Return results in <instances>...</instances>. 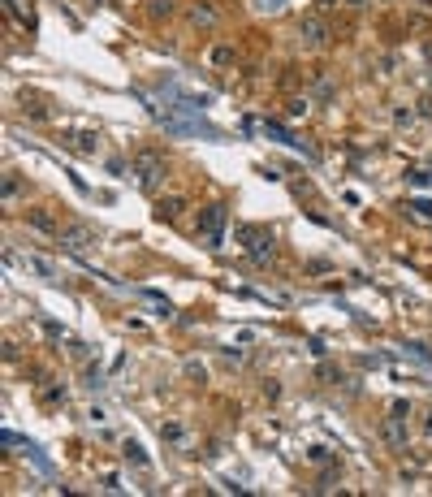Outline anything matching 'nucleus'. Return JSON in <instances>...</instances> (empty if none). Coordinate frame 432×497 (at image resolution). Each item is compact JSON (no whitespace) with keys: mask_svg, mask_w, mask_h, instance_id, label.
<instances>
[{"mask_svg":"<svg viewBox=\"0 0 432 497\" xmlns=\"http://www.w3.org/2000/svg\"><path fill=\"white\" fill-rule=\"evenodd\" d=\"M225 221H229V207L225 203H207L203 212H199V221H195V234L203 238L207 247H220V243H225Z\"/></svg>","mask_w":432,"mask_h":497,"instance_id":"1","label":"nucleus"},{"mask_svg":"<svg viewBox=\"0 0 432 497\" xmlns=\"http://www.w3.org/2000/svg\"><path fill=\"white\" fill-rule=\"evenodd\" d=\"M298 43L311 48V52H325V48L333 43V26L325 13H307V18L298 22Z\"/></svg>","mask_w":432,"mask_h":497,"instance_id":"2","label":"nucleus"},{"mask_svg":"<svg viewBox=\"0 0 432 497\" xmlns=\"http://www.w3.org/2000/svg\"><path fill=\"white\" fill-rule=\"evenodd\" d=\"M134 178L143 190H156L160 182H165V156L160 152H138L134 156Z\"/></svg>","mask_w":432,"mask_h":497,"instance_id":"3","label":"nucleus"},{"mask_svg":"<svg viewBox=\"0 0 432 497\" xmlns=\"http://www.w3.org/2000/svg\"><path fill=\"white\" fill-rule=\"evenodd\" d=\"M238 238H243V247L255 255V260H273V255H277V243H273V234H268V230H260V225H243V230H238Z\"/></svg>","mask_w":432,"mask_h":497,"instance_id":"4","label":"nucleus"},{"mask_svg":"<svg viewBox=\"0 0 432 497\" xmlns=\"http://www.w3.org/2000/svg\"><path fill=\"white\" fill-rule=\"evenodd\" d=\"M186 26L216 30V26H220V9L212 5V0H190V5H186Z\"/></svg>","mask_w":432,"mask_h":497,"instance_id":"5","label":"nucleus"},{"mask_svg":"<svg viewBox=\"0 0 432 497\" xmlns=\"http://www.w3.org/2000/svg\"><path fill=\"white\" fill-rule=\"evenodd\" d=\"M26 230H35L43 238H61V221L48 207H26Z\"/></svg>","mask_w":432,"mask_h":497,"instance_id":"6","label":"nucleus"},{"mask_svg":"<svg viewBox=\"0 0 432 497\" xmlns=\"http://www.w3.org/2000/svg\"><path fill=\"white\" fill-rule=\"evenodd\" d=\"M182 212H186V199H178V195L156 199V221H178Z\"/></svg>","mask_w":432,"mask_h":497,"instance_id":"7","label":"nucleus"},{"mask_svg":"<svg viewBox=\"0 0 432 497\" xmlns=\"http://www.w3.org/2000/svg\"><path fill=\"white\" fill-rule=\"evenodd\" d=\"M234 61H238L234 43H216V48H207V65H212V70H229Z\"/></svg>","mask_w":432,"mask_h":497,"instance_id":"8","label":"nucleus"},{"mask_svg":"<svg viewBox=\"0 0 432 497\" xmlns=\"http://www.w3.org/2000/svg\"><path fill=\"white\" fill-rule=\"evenodd\" d=\"M385 441L393 445V450H407V420H385Z\"/></svg>","mask_w":432,"mask_h":497,"instance_id":"9","label":"nucleus"},{"mask_svg":"<svg viewBox=\"0 0 432 497\" xmlns=\"http://www.w3.org/2000/svg\"><path fill=\"white\" fill-rule=\"evenodd\" d=\"M178 13V0H147V18L152 22H169Z\"/></svg>","mask_w":432,"mask_h":497,"instance_id":"10","label":"nucleus"},{"mask_svg":"<svg viewBox=\"0 0 432 497\" xmlns=\"http://www.w3.org/2000/svg\"><path fill=\"white\" fill-rule=\"evenodd\" d=\"M65 385H39V403L43 407H65Z\"/></svg>","mask_w":432,"mask_h":497,"instance_id":"11","label":"nucleus"},{"mask_svg":"<svg viewBox=\"0 0 432 497\" xmlns=\"http://www.w3.org/2000/svg\"><path fill=\"white\" fill-rule=\"evenodd\" d=\"M393 125H398V130H411V125H415V117H420V113H415V108L411 104H393Z\"/></svg>","mask_w":432,"mask_h":497,"instance_id":"12","label":"nucleus"},{"mask_svg":"<svg viewBox=\"0 0 432 497\" xmlns=\"http://www.w3.org/2000/svg\"><path fill=\"white\" fill-rule=\"evenodd\" d=\"M65 238H70V247H91L95 243V234L87 225H65Z\"/></svg>","mask_w":432,"mask_h":497,"instance_id":"13","label":"nucleus"},{"mask_svg":"<svg viewBox=\"0 0 432 497\" xmlns=\"http://www.w3.org/2000/svg\"><path fill=\"white\" fill-rule=\"evenodd\" d=\"M121 454H125V458H130V463H134V467H152V458H147V454H143V445H138V441H125V445H121Z\"/></svg>","mask_w":432,"mask_h":497,"instance_id":"14","label":"nucleus"},{"mask_svg":"<svg viewBox=\"0 0 432 497\" xmlns=\"http://www.w3.org/2000/svg\"><path fill=\"white\" fill-rule=\"evenodd\" d=\"M74 148L83 152V156H95V152H100V134H91V130L87 134H74Z\"/></svg>","mask_w":432,"mask_h":497,"instance_id":"15","label":"nucleus"},{"mask_svg":"<svg viewBox=\"0 0 432 497\" xmlns=\"http://www.w3.org/2000/svg\"><path fill=\"white\" fill-rule=\"evenodd\" d=\"M285 113H290V117H307L311 113V95H294V100H285Z\"/></svg>","mask_w":432,"mask_h":497,"instance_id":"16","label":"nucleus"},{"mask_svg":"<svg viewBox=\"0 0 432 497\" xmlns=\"http://www.w3.org/2000/svg\"><path fill=\"white\" fill-rule=\"evenodd\" d=\"M186 376L195 381V385H203V381H207V367H203L199 359H186Z\"/></svg>","mask_w":432,"mask_h":497,"instance_id":"17","label":"nucleus"},{"mask_svg":"<svg viewBox=\"0 0 432 497\" xmlns=\"http://www.w3.org/2000/svg\"><path fill=\"white\" fill-rule=\"evenodd\" d=\"M160 432H165V441H173V445H182V441H186V428H182V424H165Z\"/></svg>","mask_w":432,"mask_h":497,"instance_id":"18","label":"nucleus"},{"mask_svg":"<svg viewBox=\"0 0 432 497\" xmlns=\"http://www.w3.org/2000/svg\"><path fill=\"white\" fill-rule=\"evenodd\" d=\"M260 394L268 398V403H277V398H281V381H264V385H260Z\"/></svg>","mask_w":432,"mask_h":497,"instance_id":"19","label":"nucleus"},{"mask_svg":"<svg viewBox=\"0 0 432 497\" xmlns=\"http://www.w3.org/2000/svg\"><path fill=\"white\" fill-rule=\"evenodd\" d=\"M251 5H255V9H260V13H277V9L285 5V0H251Z\"/></svg>","mask_w":432,"mask_h":497,"instance_id":"20","label":"nucleus"},{"mask_svg":"<svg viewBox=\"0 0 432 497\" xmlns=\"http://www.w3.org/2000/svg\"><path fill=\"white\" fill-rule=\"evenodd\" d=\"M13 199H18V178L9 173V178H5V203H13Z\"/></svg>","mask_w":432,"mask_h":497,"instance_id":"21","label":"nucleus"},{"mask_svg":"<svg viewBox=\"0 0 432 497\" xmlns=\"http://www.w3.org/2000/svg\"><path fill=\"white\" fill-rule=\"evenodd\" d=\"M389 415H393V420H411V403H393Z\"/></svg>","mask_w":432,"mask_h":497,"instance_id":"22","label":"nucleus"},{"mask_svg":"<svg viewBox=\"0 0 432 497\" xmlns=\"http://www.w3.org/2000/svg\"><path fill=\"white\" fill-rule=\"evenodd\" d=\"M307 458H311V463H329V450H325V445H311Z\"/></svg>","mask_w":432,"mask_h":497,"instance_id":"23","label":"nucleus"},{"mask_svg":"<svg viewBox=\"0 0 432 497\" xmlns=\"http://www.w3.org/2000/svg\"><path fill=\"white\" fill-rule=\"evenodd\" d=\"M342 5H346V9H350V13H363V9H367V5H372V0H342Z\"/></svg>","mask_w":432,"mask_h":497,"instance_id":"24","label":"nucleus"},{"mask_svg":"<svg viewBox=\"0 0 432 497\" xmlns=\"http://www.w3.org/2000/svg\"><path fill=\"white\" fill-rule=\"evenodd\" d=\"M411 207H415V212H420V216H428V221H432V203H424V199H415Z\"/></svg>","mask_w":432,"mask_h":497,"instance_id":"25","label":"nucleus"},{"mask_svg":"<svg viewBox=\"0 0 432 497\" xmlns=\"http://www.w3.org/2000/svg\"><path fill=\"white\" fill-rule=\"evenodd\" d=\"M424 437L432 441V407H428V415H424Z\"/></svg>","mask_w":432,"mask_h":497,"instance_id":"26","label":"nucleus"},{"mask_svg":"<svg viewBox=\"0 0 432 497\" xmlns=\"http://www.w3.org/2000/svg\"><path fill=\"white\" fill-rule=\"evenodd\" d=\"M342 0H320V13H329V9H338Z\"/></svg>","mask_w":432,"mask_h":497,"instance_id":"27","label":"nucleus"}]
</instances>
